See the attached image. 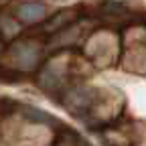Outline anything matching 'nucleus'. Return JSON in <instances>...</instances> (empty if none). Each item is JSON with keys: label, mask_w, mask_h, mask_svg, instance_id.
Here are the masks:
<instances>
[{"label": "nucleus", "mask_w": 146, "mask_h": 146, "mask_svg": "<svg viewBox=\"0 0 146 146\" xmlns=\"http://www.w3.org/2000/svg\"><path fill=\"white\" fill-rule=\"evenodd\" d=\"M16 16L23 23H39L45 16V4L43 2H23L16 8Z\"/></svg>", "instance_id": "nucleus-1"}]
</instances>
